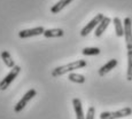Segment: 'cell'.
I'll return each instance as SVG.
<instances>
[{
	"instance_id": "6da1fadb",
	"label": "cell",
	"mask_w": 132,
	"mask_h": 119,
	"mask_svg": "<svg viewBox=\"0 0 132 119\" xmlns=\"http://www.w3.org/2000/svg\"><path fill=\"white\" fill-rule=\"evenodd\" d=\"M86 65H87V63H86V61H84V60H78V61H75V62L68 63V64H65V65H61V67H57V68H55V69H53L52 77H54V78L60 77V76L64 75V73H70L77 69L85 68Z\"/></svg>"
},
{
	"instance_id": "7a4b0ae2",
	"label": "cell",
	"mask_w": 132,
	"mask_h": 119,
	"mask_svg": "<svg viewBox=\"0 0 132 119\" xmlns=\"http://www.w3.org/2000/svg\"><path fill=\"white\" fill-rule=\"evenodd\" d=\"M132 113L131 108H123L117 111H103L100 113V119H121L124 117H128Z\"/></svg>"
},
{
	"instance_id": "3957f363",
	"label": "cell",
	"mask_w": 132,
	"mask_h": 119,
	"mask_svg": "<svg viewBox=\"0 0 132 119\" xmlns=\"http://www.w3.org/2000/svg\"><path fill=\"white\" fill-rule=\"evenodd\" d=\"M20 71H21V67H19V65H15L14 68L9 71V73L6 76V77L4 78V79L0 81V90H5L7 89V88L9 87V85L14 81L15 78L19 76Z\"/></svg>"
},
{
	"instance_id": "277c9868",
	"label": "cell",
	"mask_w": 132,
	"mask_h": 119,
	"mask_svg": "<svg viewBox=\"0 0 132 119\" xmlns=\"http://www.w3.org/2000/svg\"><path fill=\"white\" fill-rule=\"evenodd\" d=\"M123 25H124V37H125L126 48H128V50H132V20H131V17H125Z\"/></svg>"
},
{
	"instance_id": "5b68a950",
	"label": "cell",
	"mask_w": 132,
	"mask_h": 119,
	"mask_svg": "<svg viewBox=\"0 0 132 119\" xmlns=\"http://www.w3.org/2000/svg\"><path fill=\"white\" fill-rule=\"evenodd\" d=\"M36 95H37L36 89H34V88H31V89H29V90H28V92L24 94L23 97H22L21 100H20L19 102L16 103V105H15V108H14V111H15V112H16V113L21 112V111L24 109L25 105H27V103L29 102V101H31L32 98H34Z\"/></svg>"
},
{
	"instance_id": "8992f818",
	"label": "cell",
	"mask_w": 132,
	"mask_h": 119,
	"mask_svg": "<svg viewBox=\"0 0 132 119\" xmlns=\"http://www.w3.org/2000/svg\"><path fill=\"white\" fill-rule=\"evenodd\" d=\"M103 17H105V15H103V14H96L95 16L93 17V19L91 20V21L82 29V31H80V36H82V37H86V36H87V34L90 33L93 29H95V28L98 26L99 23H100V22L103 20Z\"/></svg>"
},
{
	"instance_id": "52a82bcc",
	"label": "cell",
	"mask_w": 132,
	"mask_h": 119,
	"mask_svg": "<svg viewBox=\"0 0 132 119\" xmlns=\"http://www.w3.org/2000/svg\"><path fill=\"white\" fill-rule=\"evenodd\" d=\"M45 29L43 26H37L34 29H27V30H21L19 32V37L21 39H25V38H30V37H35V36H39V34H44Z\"/></svg>"
},
{
	"instance_id": "ba28073f",
	"label": "cell",
	"mask_w": 132,
	"mask_h": 119,
	"mask_svg": "<svg viewBox=\"0 0 132 119\" xmlns=\"http://www.w3.org/2000/svg\"><path fill=\"white\" fill-rule=\"evenodd\" d=\"M117 60H115V59H113V60H110V61H108L107 63H106L105 65H102V67L99 69V71H98V73H99V76L100 77H103L105 75H107V73L110 71V70H113L114 68L117 65Z\"/></svg>"
},
{
	"instance_id": "9c48e42d",
	"label": "cell",
	"mask_w": 132,
	"mask_h": 119,
	"mask_svg": "<svg viewBox=\"0 0 132 119\" xmlns=\"http://www.w3.org/2000/svg\"><path fill=\"white\" fill-rule=\"evenodd\" d=\"M72 105H73V110H75V113H76V119H85L84 112H83V105L79 98H77V97L73 98Z\"/></svg>"
},
{
	"instance_id": "30bf717a",
	"label": "cell",
	"mask_w": 132,
	"mask_h": 119,
	"mask_svg": "<svg viewBox=\"0 0 132 119\" xmlns=\"http://www.w3.org/2000/svg\"><path fill=\"white\" fill-rule=\"evenodd\" d=\"M110 22H111V20L109 19V17H103V20L99 23V25L96 26V29H95V37H101V34L103 33V32L106 31V29L108 28V25L110 24Z\"/></svg>"
},
{
	"instance_id": "8fae6325",
	"label": "cell",
	"mask_w": 132,
	"mask_h": 119,
	"mask_svg": "<svg viewBox=\"0 0 132 119\" xmlns=\"http://www.w3.org/2000/svg\"><path fill=\"white\" fill-rule=\"evenodd\" d=\"M71 1L72 0H60V1H57L56 4L52 6L51 13H52V14H57V13H60L65 6H67V5H69Z\"/></svg>"
},
{
	"instance_id": "7c38bea8",
	"label": "cell",
	"mask_w": 132,
	"mask_h": 119,
	"mask_svg": "<svg viewBox=\"0 0 132 119\" xmlns=\"http://www.w3.org/2000/svg\"><path fill=\"white\" fill-rule=\"evenodd\" d=\"M113 23H114V26H115L116 36L123 37L124 36V25H123V22L120 20V17H114Z\"/></svg>"
},
{
	"instance_id": "4fadbf2b",
	"label": "cell",
	"mask_w": 132,
	"mask_h": 119,
	"mask_svg": "<svg viewBox=\"0 0 132 119\" xmlns=\"http://www.w3.org/2000/svg\"><path fill=\"white\" fill-rule=\"evenodd\" d=\"M64 34L62 29H48V30H45L44 32V37L45 38H57V37H62Z\"/></svg>"
},
{
	"instance_id": "5bb4252c",
	"label": "cell",
	"mask_w": 132,
	"mask_h": 119,
	"mask_svg": "<svg viewBox=\"0 0 132 119\" xmlns=\"http://www.w3.org/2000/svg\"><path fill=\"white\" fill-rule=\"evenodd\" d=\"M1 60L4 61V63L6 64L7 68H11V69H13V68L15 67L14 60L12 59L11 54H9L7 50H4V52H1Z\"/></svg>"
},
{
	"instance_id": "9a60e30c",
	"label": "cell",
	"mask_w": 132,
	"mask_h": 119,
	"mask_svg": "<svg viewBox=\"0 0 132 119\" xmlns=\"http://www.w3.org/2000/svg\"><path fill=\"white\" fill-rule=\"evenodd\" d=\"M68 79L72 83L76 84H84L85 83V77L83 75H78V73L75 72H70L69 76H68Z\"/></svg>"
},
{
	"instance_id": "2e32d148",
	"label": "cell",
	"mask_w": 132,
	"mask_h": 119,
	"mask_svg": "<svg viewBox=\"0 0 132 119\" xmlns=\"http://www.w3.org/2000/svg\"><path fill=\"white\" fill-rule=\"evenodd\" d=\"M126 79L129 81L132 80V50H128V71H126Z\"/></svg>"
},
{
	"instance_id": "e0dca14e",
	"label": "cell",
	"mask_w": 132,
	"mask_h": 119,
	"mask_svg": "<svg viewBox=\"0 0 132 119\" xmlns=\"http://www.w3.org/2000/svg\"><path fill=\"white\" fill-rule=\"evenodd\" d=\"M83 55L85 56H91V55H99L100 54V49L98 47H85L82 50Z\"/></svg>"
},
{
	"instance_id": "ac0fdd59",
	"label": "cell",
	"mask_w": 132,
	"mask_h": 119,
	"mask_svg": "<svg viewBox=\"0 0 132 119\" xmlns=\"http://www.w3.org/2000/svg\"><path fill=\"white\" fill-rule=\"evenodd\" d=\"M94 115H95V108L90 107L87 109V113L85 116V119H94Z\"/></svg>"
}]
</instances>
